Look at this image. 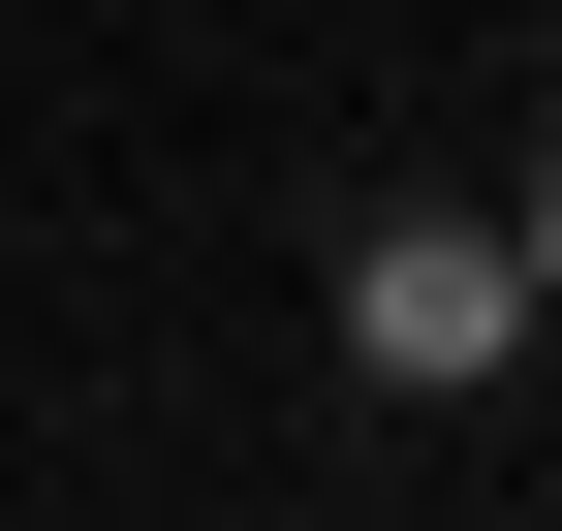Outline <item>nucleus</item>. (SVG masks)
<instances>
[{
  "label": "nucleus",
  "instance_id": "f257e3e1",
  "mask_svg": "<svg viewBox=\"0 0 562 531\" xmlns=\"http://www.w3.org/2000/svg\"><path fill=\"white\" fill-rule=\"evenodd\" d=\"M501 313H531L501 250H375V375H501Z\"/></svg>",
  "mask_w": 562,
  "mask_h": 531
}]
</instances>
